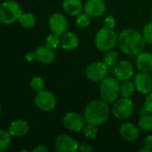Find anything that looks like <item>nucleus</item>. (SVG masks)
<instances>
[{"mask_svg":"<svg viewBox=\"0 0 152 152\" xmlns=\"http://www.w3.org/2000/svg\"><path fill=\"white\" fill-rule=\"evenodd\" d=\"M119 133L122 138L127 142H134L139 137V130L130 122H125L121 125L119 128Z\"/></svg>","mask_w":152,"mask_h":152,"instance_id":"obj_17","label":"nucleus"},{"mask_svg":"<svg viewBox=\"0 0 152 152\" xmlns=\"http://www.w3.org/2000/svg\"><path fill=\"white\" fill-rule=\"evenodd\" d=\"M79 145L77 140L68 134L59 135L54 142L55 151L58 152H76L78 151Z\"/></svg>","mask_w":152,"mask_h":152,"instance_id":"obj_9","label":"nucleus"},{"mask_svg":"<svg viewBox=\"0 0 152 152\" xmlns=\"http://www.w3.org/2000/svg\"><path fill=\"white\" fill-rule=\"evenodd\" d=\"M144 144L146 147L152 150V135H148L144 140Z\"/></svg>","mask_w":152,"mask_h":152,"instance_id":"obj_35","label":"nucleus"},{"mask_svg":"<svg viewBox=\"0 0 152 152\" xmlns=\"http://www.w3.org/2000/svg\"><path fill=\"white\" fill-rule=\"evenodd\" d=\"M136 66L142 72L149 73L152 71V53L142 52L137 55Z\"/></svg>","mask_w":152,"mask_h":152,"instance_id":"obj_18","label":"nucleus"},{"mask_svg":"<svg viewBox=\"0 0 152 152\" xmlns=\"http://www.w3.org/2000/svg\"><path fill=\"white\" fill-rule=\"evenodd\" d=\"M60 45L61 47L65 50L71 51L75 50L78 45H79V40L77 35L71 32H65L61 36V43Z\"/></svg>","mask_w":152,"mask_h":152,"instance_id":"obj_19","label":"nucleus"},{"mask_svg":"<svg viewBox=\"0 0 152 152\" xmlns=\"http://www.w3.org/2000/svg\"><path fill=\"white\" fill-rule=\"evenodd\" d=\"M82 131H83V134L88 139H94L98 134L97 126L91 124H86Z\"/></svg>","mask_w":152,"mask_h":152,"instance_id":"obj_26","label":"nucleus"},{"mask_svg":"<svg viewBox=\"0 0 152 152\" xmlns=\"http://www.w3.org/2000/svg\"><path fill=\"white\" fill-rule=\"evenodd\" d=\"M22 10L20 5L13 1H4L0 7V22L4 25H10L16 20H19Z\"/></svg>","mask_w":152,"mask_h":152,"instance_id":"obj_5","label":"nucleus"},{"mask_svg":"<svg viewBox=\"0 0 152 152\" xmlns=\"http://www.w3.org/2000/svg\"><path fill=\"white\" fill-rule=\"evenodd\" d=\"M91 22V16L87 14L86 12L85 13H79L77 17L76 23L78 27L80 28H86L90 25Z\"/></svg>","mask_w":152,"mask_h":152,"instance_id":"obj_28","label":"nucleus"},{"mask_svg":"<svg viewBox=\"0 0 152 152\" xmlns=\"http://www.w3.org/2000/svg\"><path fill=\"white\" fill-rule=\"evenodd\" d=\"M139 128L143 132L152 131V116L151 115H142L138 123Z\"/></svg>","mask_w":152,"mask_h":152,"instance_id":"obj_25","label":"nucleus"},{"mask_svg":"<svg viewBox=\"0 0 152 152\" xmlns=\"http://www.w3.org/2000/svg\"><path fill=\"white\" fill-rule=\"evenodd\" d=\"M12 134L4 129L0 130V151L4 152L10 145Z\"/></svg>","mask_w":152,"mask_h":152,"instance_id":"obj_23","label":"nucleus"},{"mask_svg":"<svg viewBox=\"0 0 152 152\" xmlns=\"http://www.w3.org/2000/svg\"><path fill=\"white\" fill-rule=\"evenodd\" d=\"M86 119L84 116H81L76 112H68L63 117L64 126L71 132H80L86 126Z\"/></svg>","mask_w":152,"mask_h":152,"instance_id":"obj_10","label":"nucleus"},{"mask_svg":"<svg viewBox=\"0 0 152 152\" xmlns=\"http://www.w3.org/2000/svg\"><path fill=\"white\" fill-rule=\"evenodd\" d=\"M35 57L37 61L44 64H49L55 60L56 54L54 49L45 45H40L36 49Z\"/></svg>","mask_w":152,"mask_h":152,"instance_id":"obj_15","label":"nucleus"},{"mask_svg":"<svg viewBox=\"0 0 152 152\" xmlns=\"http://www.w3.org/2000/svg\"><path fill=\"white\" fill-rule=\"evenodd\" d=\"M144 110L148 113H152V92L149 93L144 101Z\"/></svg>","mask_w":152,"mask_h":152,"instance_id":"obj_31","label":"nucleus"},{"mask_svg":"<svg viewBox=\"0 0 152 152\" xmlns=\"http://www.w3.org/2000/svg\"><path fill=\"white\" fill-rule=\"evenodd\" d=\"M30 86H31L33 91L37 93L39 91L44 90V88H45V82H44L43 78H41L40 77H34L30 80Z\"/></svg>","mask_w":152,"mask_h":152,"instance_id":"obj_29","label":"nucleus"},{"mask_svg":"<svg viewBox=\"0 0 152 152\" xmlns=\"http://www.w3.org/2000/svg\"><path fill=\"white\" fill-rule=\"evenodd\" d=\"M104 27H107V28H113L116 25V20L113 16L111 15H109L107 16L105 19H104Z\"/></svg>","mask_w":152,"mask_h":152,"instance_id":"obj_32","label":"nucleus"},{"mask_svg":"<svg viewBox=\"0 0 152 152\" xmlns=\"http://www.w3.org/2000/svg\"><path fill=\"white\" fill-rule=\"evenodd\" d=\"M134 103L130 98L122 97L119 100H117L113 105L112 112L116 118L124 120L130 118L134 113Z\"/></svg>","mask_w":152,"mask_h":152,"instance_id":"obj_6","label":"nucleus"},{"mask_svg":"<svg viewBox=\"0 0 152 152\" xmlns=\"http://www.w3.org/2000/svg\"><path fill=\"white\" fill-rule=\"evenodd\" d=\"M62 8L67 14L71 16H77L84 10L83 4L80 0H64Z\"/></svg>","mask_w":152,"mask_h":152,"instance_id":"obj_20","label":"nucleus"},{"mask_svg":"<svg viewBox=\"0 0 152 152\" xmlns=\"http://www.w3.org/2000/svg\"><path fill=\"white\" fill-rule=\"evenodd\" d=\"M118 37L113 28L104 27L101 28L95 35L94 45L101 52H109L112 50L118 44Z\"/></svg>","mask_w":152,"mask_h":152,"instance_id":"obj_3","label":"nucleus"},{"mask_svg":"<svg viewBox=\"0 0 152 152\" xmlns=\"http://www.w3.org/2000/svg\"><path fill=\"white\" fill-rule=\"evenodd\" d=\"M135 84L127 80V81H123V83L120 85V94L122 97L126 98H131L134 92H135Z\"/></svg>","mask_w":152,"mask_h":152,"instance_id":"obj_21","label":"nucleus"},{"mask_svg":"<svg viewBox=\"0 0 152 152\" xmlns=\"http://www.w3.org/2000/svg\"><path fill=\"white\" fill-rule=\"evenodd\" d=\"M108 74V66L104 61H96L89 64L86 69V76L93 82L102 81Z\"/></svg>","mask_w":152,"mask_h":152,"instance_id":"obj_8","label":"nucleus"},{"mask_svg":"<svg viewBox=\"0 0 152 152\" xmlns=\"http://www.w3.org/2000/svg\"><path fill=\"white\" fill-rule=\"evenodd\" d=\"M78 151L81 152H92L94 151V149L89 144H80Z\"/></svg>","mask_w":152,"mask_h":152,"instance_id":"obj_33","label":"nucleus"},{"mask_svg":"<svg viewBox=\"0 0 152 152\" xmlns=\"http://www.w3.org/2000/svg\"><path fill=\"white\" fill-rule=\"evenodd\" d=\"M134 73L132 63L128 61H118L114 68V75L119 81L129 80Z\"/></svg>","mask_w":152,"mask_h":152,"instance_id":"obj_12","label":"nucleus"},{"mask_svg":"<svg viewBox=\"0 0 152 152\" xmlns=\"http://www.w3.org/2000/svg\"><path fill=\"white\" fill-rule=\"evenodd\" d=\"M56 98L49 91L42 90L37 93L35 96V104L42 111L49 112L56 107Z\"/></svg>","mask_w":152,"mask_h":152,"instance_id":"obj_7","label":"nucleus"},{"mask_svg":"<svg viewBox=\"0 0 152 152\" xmlns=\"http://www.w3.org/2000/svg\"><path fill=\"white\" fill-rule=\"evenodd\" d=\"M8 131L12 134V136L15 137H22L25 136L29 131V125L26 120L17 119L12 121L9 126Z\"/></svg>","mask_w":152,"mask_h":152,"instance_id":"obj_16","label":"nucleus"},{"mask_svg":"<svg viewBox=\"0 0 152 152\" xmlns=\"http://www.w3.org/2000/svg\"><path fill=\"white\" fill-rule=\"evenodd\" d=\"M60 43H61V37L59 35L55 33L49 34L45 40V45L53 49H56L58 45H60Z\"/></svg>","mask_w":152,"mask_h":152,"instance_id":"obj_27","label":"nucleus"},{"mask_svg":"<svg viewBox=\"0 0 152 152\" xmlns=\"http://www.w3.org/2000/svg\"><path fill=\"white\" fill-rule=\"evenodd\" d=\"M84 11L91 17H100L106 11V4L103 0H86Z\"/></svg>","mask_w":152,"mask_h":152,"instance_id":"obj_14","label":"nucleus"},{"mask_svg":"<svg viewBox=\"0 0 152 152\" xmlns=\"http://www.w3.org/2000/svg\"><path fill=\"white\" fill-rule=\"evenodd\" d=\"M68 26V20L63 14L55 12L51 15L49 19V28L53 33L61 36L67 31Z\"/></svg>","mask_w":152,"mask_h":152,"instance_id":"obj_11","label":"nucleus"},{"mask_svg":"<svg viewBox=\"0 0 152 152\" xmlns=\"http://www.w3.org/2000/svg\"><path fill=\"white\" fill-rule=\"evenodd\" d=\"M19 22L20 26L24 28H31L36 24V19L32 13L29 12H24L20 15L19 19Z\"/></svg>","mask_w":152,"mask_h":152,"instance_id":"obj_22","label":"nucleus"},{"mask_svg":"<svg viewBox=\"0 0 152 152\" xmlns=\"http://www.w3.org/2000/svg\"><path fill=\"white\" fill-rule=\"evenodd\" d=\"M84 117L86 124L96 126H102L110 117V107L103 100L95 99L87 103L84 110Z\"/></svg>","mask_w":152,"mask_h":152,"instance_id":"obj_2","label":"nucleus"},{"mask_svg":"<svg viewBox=\"0 0 152 152\" xmlns=\"http://www.w3.org/2000/svg\"><path fill=\"white\" fill-rule=\"evenodd\" d=\"M100 94L102 99L108 103L115 102L120 94V84L117 77H105L100 86Z\"/></svg>","mask_w":152,"mask_h":152,"instance_id":"obj_4","label":"nucleus"},{"mask_svg":"<svg viewBox=\"0 0 152 152\" xmlns=\"http://www.w3.org/2000/svg\"><path fill=\"white\" fill-rule=\"evenodd\" d=\"M134 84L136 90L143 94L152 92V77L146 72H141L135 75Z\"/></svg>","mask_w":152,"mask_h":152,"instance_id":"obj_13","label":"nucleus"},{"mask_svg":"<svg viewBox=\"0 0 152 152\" xmlns=\"http://www.w3.org/2000/svg\"><path fill=\"white\" fill-rule=\"evenodd\" d=\"M152 150H151L150 148H148V147H144L143 149H141V150H139V152H151Z\"/></svg>","mask_w":152,"mask_h":152,"instance_id":"obj_36","label":"nucleus"},{"mask_svg":"<svg viewBox=\"0 0 152 152\" xmlns=\"http://www.w3.org/2000/svg\"><path fill=\"white\" fill-rule=\"evenodd\" d=\"M119 60L118 53L115 51H109L105 53L103 57V61L108 67H114L118 64Z\"/></svg>","mask_w":152,"mask_h":152,"instance_id":"obj_24","label":"nucleus"},{"mask_svg":"<svg viewBox=\"0 0 152 152\" xmlns=\"http://www.w3.org/2000/svg\"><path fill=\"white\" fill-rule=\"evenodd\" d=\"M118 45L119 50L126 55L135 56L142 53L146 46V41L138 30L126 28L118 36Z\"/></svg>","mask_w":152,"mask_h":152,"instance_id":"obj_1","label":"nucleus"},{"mask_svg":"<svg viewBox=\"0 0 152 152\" xmlns=\"http://www.w3.org/2000/svg\"><path fill=\"white\" fill-rule=\"evenodd\" d=\"M142 36L146 43L152 45V22L147 23L142 30Z\"/></svg>","mask_w":152,"mask_h":152,"instance_id":"obj_30","label":"nucleus"},{"mask_svg":"<svg viewBox=\"0 0 152 152\" xmlns=\"http://www.w3.org/2000/svg\"><path fill=\"white\" fill-rule=\"evenodd\" d=\"M33 152H47L48 151V149L47 147H45V145H42V144H39L37 145V147H35L33 149Z\"/></svg>","mask_w":152,"mask_h":152,"instance_id":"obj_34","label":"nucleus"}]
</instances>
